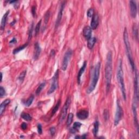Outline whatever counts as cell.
<instances>
[{"label": "cell", "instance_id": "cell-1", "mask_svg": "<svg viewBox=\"0 0 139 139\" xmlns=\"http://www.w3.org/2000/svg\"><path fill=\"white\" fill-rule=\"evenodd\" d=\"M113 71V57L111 52L109 51L106 55V69H105V78L106 82V91L108 92L111 85Z\"/></svg>", "mask_w": 139, "mask_h": 139}, {"label": "cell", "instance_id": "cell-2", "mask_svg": "<svg viewBox=\"0 0 139 139\" xmlns=\"http://www.w3.org/2000/svg\"><path fill=\"white\" fill-rule=\"evenodd\" d=\"M117 79L121 91L123 98V99L124 101H126L127 99L126 90V88H125L124 76H123V66H122V61L121 59H120L119 61V64H118V70L117 72Z\"/></svg>", "mask_w": 139, "mask_h": 139}, {"label": "cell", "instance_id": "cell-3", "mask_svg": "<svg viewBox=\"0 0 139 139\" xmlns=\"http://www.w3.org/2000/svg\"><path fill=\"white\" fill-rule=\"evenodd\" d=\"M123 40H124L125 47H126L127 55L128 57V58L130 65H131V67L132 70L134 71V70L135 69V64H134V61L133 60V55H132L131 47V45H130V42L129 41L128 34V31L126 28H124V31L123 32Z\"/></svg>", "mask_w": 139, "mask_h": 139}, {"label": "cell", "instance_id": "cell-4", "mask_svg": "<svg viewBox=\"0 0 139 139\" xmlns=\"http://www.w3.org/2000/svg\"><path fill=\"white\" fill-rule=\"evenodd\" d=\"M100 69H101V63L99 62L95 66L91 82L90 85L89 86L87 90H86V92L88 94L91 93L95 90L96 86L97 85V82L98 81L99 77Z\"/></svg>", "mask_w": 139, "mask_h": 139}, {"label": "cell", "instance_id": "cell-5", "mask_svg": "<svg viewBox=\"0 0 139 139\" xmlns=\"http://www.w3.org/2000/svg\"><path fill=\"white\" fill-rule=\"evenodd\" d=\"M71 103V97L69 96L67 98L65 104L64 105L62 109H61V114L60 115V117L59 118V123L60 124L63 122V121L65 120L66 116L67 115V111L69 109V107L70 106Z\"/></svg>", "mask_w": 139, "mask_h": 139}, {"label": "cell", "instance_id": "cell-6", "mask_svg": "<svg viewBox=\"0 0 139 139\" xmlns=\"http://www.w3.org/2000/svg\"><path fill=\"white\" fill-rule=\"evenodd\" d=\"M123 115V111L122 108L120 106L119 101H117V108H116V111L115 116L114 120V124L115 126H117L118 124Z\"/></svg>", "mask_w": 139, "mask_h": 139}, {"label": "cell", "instance_id": "cell-7", "mask_svg": "<svg viewBox=\"0 0 139 139\" xmlns=\"http://www.w3.org/2000/svg\"><path fill=\"white\" fill-rule=\"evenodd\" d=\"M58 77H59V70H57L54 76L52 78V82L51 83V87H50L49 90L48 91V95L51 94L53 93L58 86Z\"/></svg>", "mask_w": 139, "mask_h": 139}, {"label": "cell", "instance_id": "cell-8", "mask_svg": "<svg viewBox=\"0 0 139 139\" xmlns=\"http://www.w3.org/2000/svg\"><path fill=\"white\" fill-rule=\"evenodd\" d=\"M72 52H73L72 51V49H68L67 51L66 52L64 57L62 63V66H61V69H62L63 71H66L67 70L69 61L71 58Z\"/></svg>", "mask_w": 139, "mask_h": 139}, {"label": "cell", "instance_id": "cell-9", "mask_svg": "<svg viewBox=\"0 0 139 139\" xmlns=\"http://www.w3.org/2000/svg\"><path fill=\"white\" fill-rule=\"evenodd\" d=\"M135 78H134V100L137 103L139 99V81L137 71L135 69Z\"/></svg>", "mask_w": 139, "mask_h": 139}, {"label": "cell", "instance_id": "cell-10", "mask_svg": "<svg viewBox=\"0 0 139 139\" xmlns=\"http://www.w3.org/2000/svg\"><path fill=\"white\" fill-rule=\"evenodd\" d=\"M132 110L134 116V122L135 126L137 129V131L139 133V123H138V114H137V103L134 101L133 104H132Z\"/></svg>", "mask_w": 139, "mask_h": 139}, {"label": "cell", "instance_id": "cell-11", "mask_svg": "<svg viewBox=\"0 0 139 139\" xmlns=\"http://www.w3.org/2000/svg\"><path fill=\"white\" fill-rule=\"evenodd\" d=\"M65 2H63L61 4L60 6V8L59 9V12H58V17L57 19L56 22V24H55V28L57 29L59 26V25L60 24V22L61 21V19H62L63 17V13L64 11V9L65 8Z\"/></svg>", "mask_w": 139, "mask_h": 139}, {"label": "cell", "instance_id": "cell-12", "mask_svg": "<svg viewBox=\"0 0 139 139\" xmlns=\"http://www.w3.org/2000/svg\"><path fill=\"white\" fill-rule=\"evenodd\" d=\"M98 24H99L98 15L97 13H94L93 16L92 17L91 22L90 24L91 28L93 29V30L96 29L97 28L98 26Z\"/></svg>", "mask_w": 139, "mask_h": 139}, {"label": "cell", "instance_id": "cell-13", "mask_svg": "<svg viewBox=\"0 0 139 139\" xmlns=\"http://www.w3.org/2000/svg\"><path fill=\"white\" fill-rule=\"evenodd\" d=\"M130 3V8H131V14L132 17L135 18L137 14V5L135 1H131Z\"/></svg>", "mask_w": 139, "mask_h": 139}, {"label": "cell", "instance_id": "cell-14", "mask_svg": "<svg viewBox=\"0 0 139 139\" xmlns=\"http://www.w3.org/2000/svg\"><path fill=\"white\" fill-rule=\"evenodd\" d=\"M76 116L77 118L81 120H85L89 117V112L86 110H82L77 113Z\"/></svg>", "mask_w": 139, "mask_h": 139}, {"label": "cell", "instance_id": "cell-15", "mask_svg": "<svg viewBox=\"0 0 139 139\" xmlns=\"http://www.w3.org/2000/svg\"><path fill=\"white\" fill-rule=\"evenodd\" d=\"M92 30L90 26H85L83 29V35L86 40H88L91 38Z\"/></svg>", "mask_w": 139, "mask_h": 139}, {"label": "cell", "instance_id": "cell-16", "mask_svg": "<svg viewBox=\"0 0 139 139\" xmlns=\"http://www.w3.org/2000/svg\"><path fill=\"white\" fill-rule=\"evenodd\" d=\"M41 51L40 45L37 42H36L34 45V60H37L40 56V54Z\"/></svg>", "mask_w": 139, "mask_h": 139}, {"label": "cell", "instance_id": "cell-17", "mask_svg": "<svg viewBox=\"0 0 139 139\" xmlns=\"http://www.w3.org/2000/svg\"><path fill=\"white\" fill-rule=\"evenodd\" d=\"M86 65H87V62H86V61H85L83 63V66H82V67L81 68V69L79 70V71L78 74V76H77V82H78V84H79V85L81 84V77L84 73V72L85 71Z\"/></svg>", "mask_w": 139, "mask_h": 139}, {"label": "cell", "instance_id": "cell-18", "mask_svg": "<svg viewBox=\"0 0 139 139\" xmlns=\"http://www.w3.org/2000/svg\"><path fill=\"white\" fill-rule=\"evenodd\" d=\"M10 103V100L9 99H7L6 100L2 102L1 104V106H0V115L1 116L3 114V112L5 110V109L6 108L7 106Z\"/></svg>", "mask_w": 139, "mask_h": 139}, {"label": "cell", "instance_id": "cell-19", "mask_svg": "<svg viewBox=\"0 0 139 139\" xmlns=\"http://www.w3.org/2000/svg\"><path fill=\"white\" fill-rule=\"evenodd\" d=\"M9 13V11H7V12L4 14V15L3 16V17L2 18L1 23V29L2 31H3L4 28H5Z\"/></svg>", "mask_w": 139, "mask_h": 139}, {"label": "cell", "instance_id": "cell-20", "mask_svg": "<svg viewBox=\"0 0 139 139\" xmlns=\"http://www.w3.org/2000/svg\"><path fill=\"white\" fill-rule=\"evenodd\" d=\"M81 126H82V124L80 122H74V126H73V127L71 128V130H70L71 133H73V134L76 133L77 131H79V129L81 128Z\"/></svg>", "mask_w": 139, "mask_h": 139}, {"label": "cell", "instance_id": "cell-21", "mask_svg": "<svg viewBox=\"0 0 139 139\" xmlns=\"http://www.w3.org/2000/svg\"><path fill=\"white\" fill-rule=\"evenodd\" d=\"M97 39L96 38H91L88 40V47L89 49H92L96 42Z\"/></svg>", "mask_w": 139, "mask_h": 139}, {"label": "cell", "instance_id": "cell-22", "mask_svg": "<svg viewBox=\"0 0 139 139\" xmlns=\"http://www.w3.org/2000/svg\"><path fill=\"white\" fill-rule=\"evenodd\" d=\"M98 129H99V122L97 120L94 123V124H93V134L95 136H96L98 132Z\"/></svg>", "mask_w": 139, "mask_h": 139}, {"label": "cell", "instance_id": "cell-23", "mask_svg": "<svg viewBox=\"0 0 139 139\" xmlns=\"http://www.w3.org/2000/svg\"><path fill=\"white\" fill-rule=\"evenodd\" d=\"M133 33L136 40H138V27L136 24H134L133 26Z\"/></svg>", "mask_w": 139, "mask_h": 139}, {"label": "cell", "instance_id": "cell-24", "mask_svg": "<svg viewBox=\"0 0 139 139\" xmlns=\"http://www.w3.org/2000/svg\"><path fill=\"white\" fill-rule=\"evenodd\" d=\"M60 104H61V100L59 99L58 102H57V103L56 105L54 107L53 109V110H52V113H51V117H52V116H53V115L55 114L57 111H58V109L59 108V106H60Z\"/></svg>", "mask_w": 139, "mask_h": 139}, {"label": "cell", "instance_id": "cell-25", "mask_svg": "<svg viewBox=\"0 0 139 139\" xmlns=\"http://www.w3.org/2000/svg\"><path fill=\"white\" fill-rule=\"evenodd\" d=\"M21 117L23 118L24 120H25L26 121H31L32 120V118L31 116L28 114L26 113H22L21 115Z\"/></svg>", "mask_w": 139, "mask_h": 139}, {"label": "cell", "instance_id": "cell-26", "mask_svg": "<svg viewBox=\"0 0 139 139\" xmlns=\"http://www.w3.org/2000/svg\"><path fill=\"white\" fill-rule=\"evenodd\" d=\"M27 45H28V43H26V44H25L24 45H22V46H20L19 47L16 48V49H15L13 52V54H16L17 53H19V52L22 51V50L24 49L25 48H26L27 46Z\"/></svg>", "mask_w": 139, "mask_h": 139}, {"label": "cell", "instance_id": "cell-27", "mask_svg": "<svg viewBox=\"0 0 139 139\" xmlns=\"http://www.w3.org/2000/svg\"><path fill=\"white\" fill-rule=\"evenodd\" d=\"M73 118H74V114L72 113H70L69 115L67 116V121H66V125L67 127H69L71 124L72 121H73Z\"/></svg>", "mask_w": 139, "mask_h": 139}, {"label": "cell", "instance_id": "cell-28", "mask_svg": "<svg viewBox=\"0 0 139 139\" xmlns=\"http://www.w3.org/2000/svg\"><path fill=\"white\" fill-rule=\"evenodd\" d=\"M34 98V96L33 95L29 97L26 100V102H25V106H30L32 104V103H33Z\"/></svg>", "mask_w": 139, "mask_h": 139}, {"label": "cell", "instance_id": "cell-29", "mask_svg": "<svg viewBox=\"0 0 139 139\" xmlns=\"http://www.w3.org/2000/svg\"><path fill=\"white\" fill-rule=\"evenodd\" d=\"M46 85V83L45 82H43L41 84H40V85L38 86V88H37V89L36 90V95H39L41 91L44 88V87Z\"/></svg>", "mask_w": 139, "mask_h": 139}, {"label": "cell", "instance_id": "cell-30", "mask_svg": "<svg viewBox=\"0 0 139 139\" xmlns=\"http://www.w3.org/2000/svg\"><path fill=\"white\" fill-rule=\"evenodd\" d=\"M26 73H27V71L25 70L23 72H22L19 75V77H18V80H19V81L20 82V83H22V82H23L25 77V76H26Z\"/></svg>", "mask_w": 139, "mask_h": 139}, {"label": "cell", "instance_id": "cell-31", "mask_svg": "<svg viewBox=\"0 0 139 139\" xmlns=\"http://www.w3.org/2000/svg\"><path fill=\"white\" fill-rule=\"evenodd\" d=\"M41 20H40V21H39L38 23L36 24L35 28V34L36 36L39 33L40 27H41Z\"/></svg>", "mask_w": 139, "mask_h": 139}, {"label": "cell", "instance_id": "cell-32", "mask_svg": "<svg viewBox=\"0 0 139 139\" xmlns=\"http://www.w3.org/2000/svg\"><path fill=\"white\" fill-rule=\"evenodd\" d=\"M93 14H94V12H93V9L92 8H90L88 10L87 12V16L89 18H91Z\"/></svg>", "mask_w": 139, "mask_h": 139}, {"label": "cell", "instance_id": "cell-33", "mask_svg": "<svg viewBox=\"0 0 139 139\" xmlns=\"http://www.w3.org/2000/svg\"><path fill=\"white\" fill-rule=\"evenodd\" d=\"M33 24L31 25L30 29L28 33V40H31V38L32 37V33H33Z\"/></svg>", "mask_w": 139, "mask_h": 139}, {"label": "cell", "instance_id": "cell-34", "mask_svg": "<svg viewBox=\"0 0 139 139\" xmlns=\"http://www.w3.org/2000/svg\"><path fill=\"white\" fill-rule=\"evenodd\" d=\"M109 116V115L108 110H107V109H105V110H104V113H103V117H104V120H106V121L108 120Z\"/></svg>", "mask_w": 139, "mask_h": 139}, {"label": "cell", "instance_id": "cell-35", "mask_svg": "<svg viewBox=\"0 0 139 139\" xmlns=\"http://www.w3.org/2000/svg\"><path fill=\"white\" fill-rule=\"evenodd\" d=\"M49 16H50V13L49 12H47L46 14L45 15V17H44V22H45V24L47 25V24L48 23V22H49Z\"/></svg>", "mask_w": 139, "mask_h": 139}, {"label": "cell", "instance_id": "cell-36", "mask_svg": "<svg viewBox=\"0 0 139 139\" xmlns=\"http://www.w3.org/2000/svg\"><path fill=\"white\" fill-rule=\"evenodd\" d=\"M5 95H6V90L3 87H2V86H1V87H0V97H3Z\"/></svg>", "mask_w": 139, "mask_h": 139}, {"label": "cell", "instance_id": "cell-37", "mask_svg": "<svg viewBox=\"0 0 139 139\" xmlns=\"http://www.w3.org/2000/svg\"><path fill=\"white\" fill-rule=\"evenodd\" d=\"M50 134H51V136H53L56 133V128L55 127H51L49 129Z\"/></svg>", "mask_w": 139, "mask_h": 139}, {"label": "cell", "instance_id": "cell-38", "mask_svg": "<svg viewBox=\"0 0 139 139\" xmlns=\"http://www.w3.org/2000/svg\"><path fill=\"white\" fill-rule=\"evenodd\" d=\"M38 133L39 134H41L42 133V126L40 124H39L38 125Z\"/></svg>", "mask_w": 139, "mask_h": 139}, {"label": "cell", "instance_id": "cell-39", "mask_svg": "<svg viewBox=\"0 0 139 139\" xmlns=\"http://www.w3.org/2000/svg\"><path fill=\"white\" fill-rule=\"evenodd\" d=\"M32 13L33 16L35 17L36 14V7L34 6H33L32 8Z\"/></svg>", "mask_w": 139, "mask_h": 139}, {"label": "cell", "instance_id": "cell-40", "mask_svg": "<svg viewBox=\"0 0 139 139\" xmlns=\"http://www.w3.org/2000/svg\"><path fill=\"white\" fill-rule=\"evenodd\" d=\"M21 127L23 130H26L27 128V124L26 123H22V124L21 125Z\"/></svg>", "mask_w": 139, "mask_h": 139}, {"label": "cell", "instance_id": "cell-41", "mask_svg": "<svg viewBox=\"0 0 139 139\" xmlns=\"http://www.w3.org/2000/svg\"><path fill=\"white\" fill-rule=\"evenodd\" d=\"M55 54H56L55 51H54V49L51 50V53H50V56H51V57H54V55H55Z\"/></svg>", "mask_w": 139, "mask_h": 139}, {"label": "cell", "instance_id": "cell-42", "mask_svg": "<svg viewBox=\"0 0 139 139\" xmlns=\"http://www.w3.org/2000/svg\"><path fill=\"white\" fill-rule=\"evenodd\" d=\"M16 40L15 38H13V39L10 41V44H16Z\"/></svg>", "mask_w": 139, "mask_h": 139}, {"label": "cell", "instance_id": "cell-43", "mask_svg": "<svg viewBox=\"0 0 139 139\" xmlns=\"http://www.w3.org/2000/svg\"><path fill=\"white\" fill-rule=\"evenodd\" d=\"M2 81V73L1 72V82Z\"/></svg>", "mask_w": 139, "mask_h": 139}]
</instances>
